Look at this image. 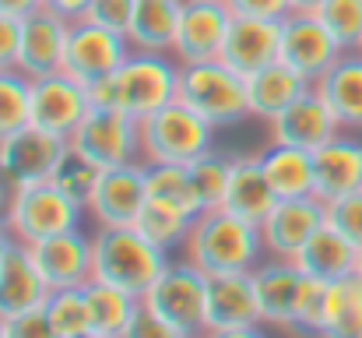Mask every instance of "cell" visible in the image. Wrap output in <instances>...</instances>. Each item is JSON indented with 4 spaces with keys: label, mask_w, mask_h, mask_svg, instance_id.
I'll list each match as a JSON object with an SVG mask.
<instances>
[{
    "label": "cell",
    "mask_w": 362,
    "mask_h": 338,
    "mask_svg": "<svg viewBox=\"0 0 362 338\" xmlns=\"http://www.w3.org/2000/svg\"><path fill=\"white\" fill-rule=\"evenodd\" d=\"M324 205H327V225L338 229L349 243L362 247V191L334 198V201H324Z\"/></svg>",
    "instance_id": "cell-39"
},
{
    "label": "cell",
    "mask_w": 362,
    "mask_h": 338,
    "mask_svg": "<svg viewBox=\"0 0 362 338\" xmlns=\"http://www.w3.org/2000/svg\"><path fill=\"white\" fill-rule=\"evenodd\" d=\"M85 219L88 215H85L81 201L64 194L53 180H42V184H28V187L14 191V208H11V219H7V232H11L14 243L32 247L46 236L85 225Z\"/></svg>",
    "instance_id": "cell-6"
},
{
    "label": "cell",
    "mask_w": 362,
    "mask_h": 338,
    "mask_svg": "<svg viewBox=\"0 0 362 338\" xmlns=\"http://www.w3.org/2000/svg\"><path fill=\"white\" fill-rule=\"evenodd\" d=\"M14 184H11V176L0 169V225L7 229V219H11V208H14Z\"/></svg>",
    "instance_id": "cell-46"
},
{
    "label": "cell",
    "mask_w": 362,
    "mask_h": 338,
    "mask_svg": "<svg viewBox=\"0 0 362 338\" xmlns=\"http://www.w3.org/2000/svg\"><path fill=\"white\" fill-rule=\"evenodd\" d=\"M0 338H7V321H0Z\"/></svg>",
    "instance_id": "cell-53"
},
{
    "label": "cell",
    "mask_w": 362,
    "mask_h": 338,
    "mask_svg": "<svg viewBox=\"0 0 362 338\" xmlns=\"http://www.w3.org/2000/svg\"><path fill=\"white\" fill-rule=\"evenodd\" d=\"M7 338H60V335L53 332V325L42 314V307H35V310H25V314L7 321Z\"/></svg>",
    "instance_id": "cell-42"
},
{
    "label": "cell",
    "mask_w": 362,
    "mask_h": 338,
    "mask_svg": "<svg viewBox=\"0 0 362 338\" xmlns=\"http://www.w3.org/2000/svg\"><path fill=\"white\" fill-rule=\"evenodd\" d=\"M264 127H267V145H288V148H303V152H317L320 145H327L331 137H338L345 130L317 89L299 96L288 110H281Z\"/></svg>",
    "instance_id": "cell-18"
},
{
    "label": "cell",
    "mask_w": 362,
    "mask_h": 338,
    "mask_svg": "<svg viewBox=\"0 0 362 338\" xmlns=\"http://www.w3.org/2000/svg\"><path fill=\"white\" fill-rule=\"evenodd\" d=\"M229 25H233V7L226 0H183L173 57L180 64L218 60Z\"/></svg>",
    "instance_id": "cell-13"
},
{
    "label": "cell",
    "mask_w": 362,
    "mask_h": 338,
    "mask_svg": "<svg viewBox=\"0 0 362 338\" xmlns=\"http://www.w3.org/2000/svg\"><path fill=\"white\" fill-rule=\"evenodd\" d=\"M28 254L49 289H81L92 282V232L85 225L46 236L32 243Z\"/></svg>",
    "instance_id": "cell-16"
},
{
    "label": "cell",
    "mask_w": 362,
    "mask_h": 338,
    "mask_svg": "<svg viewBox=\"0 0 362 338\" xmlns=\"http://www.w3.org/2000/svg\"><path fill=\"white\" fill-rule=\"evenodd\" d=\"M134 4L137 0H92V7H88V21H95V25H106V28H113V32H123L127 35V25H130V14H134Z\"/></svg>",
    "instance_id": "cell-41"
},
{
    "label": "cell",
    "mask_w": 362,
    "mask_h": 338,
    "mask_svg": "<svg viewBox=\"0 0 362 338\" xmlns=\"http://www.w3.org/2000/svg\"><path fill=\"white\" fill-rule=\"evenodd\" d=\"M324 222H327V205L317 194H310V198H278L274 208L260 222L264 257L296 261V254L317 236V229Z\"/></svg>",
    "instance_id": "cell-11"
},
{
    "label": "cell",
    "mask_w": 362,
    "mask_h": 338,
    "mask_svg": "<svg viewBox=\"0 0 362 338\" xmlns=\"http://www.w3.org/2000/svg\"><path fill=\"white\" fill-rule=\"evenodd\" d=\"M296 264L303 268V275H310L317 282H338V278L356 275L359 247L349 243L338 229H331V225L324 222L317 229V236L296 254Z\"/></svg>",
    "instance_id": "cell-27"
},
{
    "label": "cell",
    "mask_w": 362,
    "mask_h": 338,
    "mask_svg": "<svg viewBox=\"0 0 362 338\" xmlns=\"http://www.w3.org/2000/svg\"><path fill=\"white\" fill-rule=\"evenodd\" d=\"M11 243H14V240H11V232H7V229L0 225V261H4V254L11 250Z\"/></svg>",
    "instance_id": "cell-50"
},
{
    "label": "cell",
    "mask_w": 362,
    "mask_h": 338,
    "mask_svg": "<svg viewBox=\"0 0 362 338\" xmlns=\"http://www.w3.org/2000/svg\"><path fill=\"white\" fill-rule=\"evenodd\" d=\"M250 275H253V293H257V307H260L264 328L288 332L296 314H299L306 282H310L303 275V268L296 261H288V257H264Z\"/></svg>",
    "instance_id": "cell-15"
},
{
    "label": "cell",
    "mask_w": 362,
    "mask_h": 338,
    "mask_svg": "<svg viewBox=\"0 0 362 338\" xmlns=\"http://www.w3.org/2000/svg\"><path fill=\"white\" fill-rule=\"evenodd\" d=\"M359 53H362V43H359Z\"/></svg>",
    "instance_id": "cell-55"
},
{
    "label": "cell",
    "mask_w": 362,
    "mask_h": 338,
    "mask_svg": "<svg viewBox=\"0 0 362 338\" xmlns=\"http://www.w3.org/2000/svg\"><path fill=\"white\" fill-rule=\"evenodd\" d=\"M88 110H92L88 89L78 78H71L67 71H57V74L32 81V120L28 123L67 141L78 130V123L88 116Z\"/></svg>",
    "instance_id": "cell-17"
},
{
    "label": "cell",
    "mask_w": 362,
    "mask_h": 338,
    "mask_svg": "<svg viewBox=\"0 0 362 338\" xmlns=\"http://www.w3.org/2000/svg\"><path fill=\"white\" fill-rule=\"evenodd\" d=\"M320 338H362V278L359 275L327 282Z\"/></svg>",
    "instance_id": "cell-30"
},
{
    "label": "cell",
    "mask_w": 362,
    "mask_h": 338,
    "mask_svg": "<svg viewBox=\"0 0 362 338\" xmlns=\"http://www.w3.org/2000/svg\"><path fill=\"white\" fill-rule=\"evenodd\" d=\"M208 338H267V335H264V325H253V328H226V332H208Z\"/></svg>",
    "instance_id": "cell-48"
},
{
    "label": "cell",
    "mask_w": 362,
    "mask_h": 338,
    "mask_svg": "<svg viewBox=\"0 0 362 338\" xmlns=\"http://www.w3.org/2000/svg\"><path fill=\"white\" fill-rule=\"evenodd\" d=\"M46 293H49V286L42 282L28 247L11 243V250L0 261V321H11L25 310L42 307Z\"/></svg>",
    "instance_id": "cell-23"
},
{
    "label": "cell",
    "mask_w": 362,
    "mask_h": 338,
    "mask_svg": "<svg viewBox=\"0 0 362 338\" xmlns=\"http://www.w3.org/2000/svg\"><path fill=\"white\" fill-rule=\"evenodd\" d=\"M190 176H194V187L201 194V205L204 212L208 208H222V198H226V187H229V169H233V155H222V152H204L197 162L187 166Z\"/></svg>",
    "instance_id": "cell-37"
},
{
    "label": "cell",
    "mask_w": 362,
    "mask_h": 338,
    "mask_svg": "<svg viewBox=\"0 0 362 338\" xmlns=\"http://www.w3.org/2000/svg\"><path fill=\"white\" fill-rule=\"evenodd\" d=\"M317 18L331 32V39L341 46V53L359 50L362 43V0H324L317 7Z\"/></svg>",
    "instance_id": "cell-36"
},
{
    "label": "cell",
    "mask_w": 362,
    "mask_h": 338,
    "mask_svg": "<svg viewBox=\"0 0 362 338\" xmlns=\"http://www.w3.org/2000/svg\"><path fill=\"white\" fill-rule=\"evenodd\" d=\"M180 257H187L204 275L253 271L264 261L260 225L246 222L226 208H208L194 219Z\"/></svg>",
    "instance_id": "cell-2"
},
{
    "label": "cell",
    "mask_w": 362,
    "mask_h": 338,
    "mask_svg": "<svg viewBox=\"0 0 362 338\" xmlns=\"http://www.w3.org/2000/svg\"><path fill=\"white\" fill-rule=\"evenodd\" d=\"M356 275L362 278V247H359V264H356Z\"/></svg>",
    "instance_id": "cell-52"
},
{
    "label": "cell",
    "mask_w": 362,
    "mask_h": 338,
    "mask_svg": "<svg viewBox=\"0 0 362 338\" xmlns=\"http://www.w3.org/2000/svg\"><path fill=\"white\" fill-rule=\"evenodd\" d=\"M67 28L71 21L53 14L49 7H35L32 14L21 18V39H18V71L35 81L46 74L64 71V53H67Z\"/></svg>",
    "instance_id": "cell-19"
},
{
    "label": "cell",
    "mask_w": 362,
    "mask_h": 338,
    "mask_svg": "<svg viewBox=\"0 0 362 338\" xmlns=\"http://www.w3.org/2000/svg\"><path fill=\"white\" fill-rule=\"evenodd\" d=\"M187 338H208V332H201V335H187Z\"/></svg>",
    "instance_id": "cell-54"
},
{
    "label": "cell",
    "mask_w": 362,
    "mask_h": 338,
    "mask_svg": "<svg viewBox=\"0 0 362 338\" xmlns=\"http://www.w3.org/2000/svg\"><path fill=\"white\" fill-rule=\"evenodd\" d=\"M320 4H324V0H292V11H310V14H317Z\"/></svg>",
    "instance_id": "cell-49"
},
{
    "label": "cell",
    "mask_w": 362,
    "mask_h": 338,
    "mask_svg": "<svg viewBox=\"0 0 362 338\" xmlns=\"http://www.w3.org/2000/svg\"><path fill=\"white\" fill-rule=\"evenodd\" d=\"M67 145L95 162L99 169L123 166V162H141V134L137 120L113 106H92L88 116L78 123V130L67 137Z\"/></svg>",
    "instance_id": "cell-8"
},
{
    "label": "cell",
    "mask_w": 362,
    "mask_h": 338,
    "mask_svg": "<svg viewBox=\"0 0 362 338\" xmlns=\"http://www.w3.org/2000/svg\"><path fill=\"white\" fill-rule=\"evenodd\" d=\"M180 7H183V0H137L134 14H130V25H127L130 50L173 53L176 25H180Z\"/></svg>",
    "instance_id": "cell-28"
},
{
    "label": "cell",
    "mask_w": 362,
    "mask_h": 338,
    "mask_svg": "<svg viewBox=\"0 0 362 338\" xmlns=\"http://www.w3.org/2000/svg\"><path fill=\"white\" fill-rule=\"evenodd\" d=\"M99 166L95 162H88L85 155H78L74 148H67V155L60 159V166H57V173H53V184L64 191V194H71L74 201H88L92 198V191H95V180H99Z\"/></svg>",
    "instance_id": "cell-38"
},
{
    "label": "cell",
    "mask_w": 362,
    "mask_h": 338,
    "mask_svg": "<svg viewBox=\"0 0 362 338\" xmlns=\"http://www.w3.org/2000/svg\"><path fill=\"white\" fill-rule=\"evenodd\" d=\"M148 201L169 205L190 219H197L204 212L201 194H197L187 166H148Z\"/></svg>",
    "instance_id": "cell-31"
},
{
    "label": "cell",
    "mask_w": 362,
    "mask_h": 338,
    "mask_svg": "<svg viewBox=\"0 0 362 338\" xmlns=\"http://www.w3.org/2000/svg\"><path fill=\"white\" fill-rule=\"evenodd\" d=\"M120 338H187L180 328H173L162 314H155L144 300L137 303V310L130 314L127 328L120 332Z\"/></svg>",
    "instance_id": "cell-40"
},
{
    "label": "cell",
    "mask_w": 362,
    "mask_h": 338,
    "mask_svg": "<svg viewBox=\"0 0 362 338\" xmlns=\"http://www.w3.org/2000/svg\"><path fill=\"white\" fill-rule=\"evenodd\" d=\"M278 43H281V21L233 14V25L226 32V46H222L218 60L246 78L278 60Z\"/></svg>",
    "instance_id": "cell-21"
},
{
    "label": "cell",
    "mask_w": 362,
    "mask_h": 338,
    "mask_svg": "<svg viewBox=\"0 0 362 338\" xmlns=\"http://www.w3.org/2000/svg\"><path fill=\"white\" fill-rule=\"evenodd\" d=\"M42 7H49L53 14H60V18H67V21H78V18L88 14L92 0H42Z\"/></svg>",
    "instance_id": "cell-45"
},
{
    "label": "cell",
    "mask_w": 362,
    "mask_h": 338,
    "mask_svg": "<svg viewBox=\"0 0 362 338\" xmlns=\"http://www.w3.org/2000/svg\"><path fill=\"white\" fill-rule=\"evenodd\" d=\"M28 120H32V81L18 67L0 71V141L28 127Z\"/></svg>",
    "instance_id": "cell-35"
},
{
    "label": "cell",
    "mask_w": 362,
    "mask_h": 338,
    "mask_svg": "<svg viewBox=\"0 0 362 338\" xmlns=\"http://www.w3.org/2000/svg\"><path fill=\"white\" fill-rule=\"evenodd\" d=\"M313 89V81H306L299 71H292L288 64L274 60L253 74H246V103H250V120H274L281 110H288L299 96H306Z\"/></svg>",
    "instance_id": "cell-25"
},
{
    "label": "cell",
    "mask_w": 362,
    "mask_h": 338,
    "mask_svg": "<svg viewBox=\"0 0 362 338\" xmlns=\"http://www.w3.org/2000/svg\"><path fill=\"white\" fill-rule=\"evenodd\" d=\"M35 7H42V0H0V14H11V18H25Z\"/></svg>",
    "instance_id": "cell-47"
},
{
    "label": "cell",
    "mask_w": 362,
    "mask_h": 338,
    "mask_svg": "<svg viewBox=\"0 0 362 338\" xmlns=\"http://www.w3.org/2000/svg\"><path fill=\"white\" fill-rule=\"evenodd\" d=\"M341 57V46L331 39L324 21L310 11H292L281 18V43H278V60L299 71L306 81H317L320 74L331 71V64Z\"/></svg>",
    "instance_id": "cell-12"
},
{
    "label": "cell",
    "mask_w": 362,
    "mask_h": 338,
    "mask_svg": "<svg viewBox=\"0 0 362 338\" xmlns=\"http://www.w3.org/2000/svg\"><path fill=\"white\" fill-rule=\"evenodd\" d=\"M173 257L158 250L137 225H99L92 229V278L117 286L144 300L151 282Z\"/></svg>",
    "instance_id": "cell-3"
},
{
    "label": "cell",
    "mask_w": 362,
    "mask_h": 338,
    "mask_svg": "<svg viewBox=\"0 0 362 338\" xmlns=\"http://www.w3.org/2000/svg\"><path fill=\"white\" fill-rule=\"evenodd\" d=\"M67 148L71 145L64 137L28 123V127H21V130H14L0 141V169L11 176L14 187L42 184V180H53Z\"/></svg>",
    "instance_id": "cell-14"
},
{
    "label": "cell",
    "mask_w": 362,
    "mask_h": 338,
    "mask_svg": "<svg viewBox=\"0 0 362 338\" xmlns=\"http://www.w3.org/2000/svg\"><path fill=\"white\" fill-rule=\"evenodd\" d=\"M134 225H137V229H141L158 250H165L169 257H176V254L183 250L187 236H190L194 219L183 215V212H176V208H169V205L144 201V208H141V215H137V222Z\"/></svg>",
    "instance_id": "cell-33"
},
{
    "label": "cell",
    "mask_w": 362,
    "mask_h": 338,
    "mask_svg": "<svg viewBox=\"0 0 362 338\" xmlns=\"http://www.w3.org/2000/svg\"><path fill=\"white\" fill-rule=\"evenodd\" d=\"M144 303L183 335L208 332V275L187 257H173L144 293Z\"/></svg>",
    "instance_id": "cell-7"
},
{
    "label": "cell",
    "mask_w": 362,
    "mask_h": 338,
    "mask_svg": "<svg viewBox=\"0 0 362 338\" xmlns=\"http://www.w3.org/2000/svg\"><path fill=\"white\" fill-rule=\"evenodd\" d=\"M78 338H117V335H103V332H92V328H88L85 335H78Z\"/></svg>",
    "instance_id": "cell-51"
},
{
    "label": "cell",
    "mask_w": 362,
    "mask_h": 338,
    "mask_svg": "<svg viewBox=\"0 0 362 338\" xmlns=\"http://www.w3.org/2000/svg\"><path fill=\"white\" fill-rule=\"evenodd\" d=\"M18 39H21V18L0 14V71H11L18 64Z\"/></svg>",
    "instance_id": "cell-44"
},
{
    "label": "cell",
    "mask_w": 362,
    "mask_h": 338,
    "mask_svg": "<svg viewBox=\"0 0 362 338\" xmlns=\"http://www.w3.org/2000/svg\"><path fill=\"white\" fill-rule=\"evenodd\" d=\"M176 103L204 116L215 130L250 120L246 103V78L236 74L222 60H201V64H180V85Z\"/></svg>",
    "instance_id": "cell-5"
},
{
    "label": "cell",
    "mask_w": 362,
    "mask_h": 338,
    "mask_svg": "<svg viewBox=\"0 0 362 338\" xmlns=\"http://www.w3.org/2000/svg\"><path fill=\"white\" fill-rule=\"evenodd\" d=\"M260 321L253 275L229 271V275H208V332L226 328H253Z\"/></svg>",
    "instance_id": "cell-22"
},
{
    "label": "cell",
    "mask_w": 362,
    "mask_h": 338,
    "mask_svg": "<svg viewBox=\"0 0 362 338\" xmlns=\"http://www.w3.org/2000/svg\"><path fill=\"white\" fill-rule=\"evenodd\" d=\"M148 201V166L123 162L99 173L92 198L85 201V215L92 229L99 225H134Z\"/></svg>",
    "instance_id": "cell-10"
},
{
    "label": "cell",
    "mask_w": 362,
    "mask_h": 338,
    "mask_svg": "<svg viewBox=\"0 0 362 338\" xmlns=\"http://www.w3.org/2000/svg\"><path fill=\"white\" fill-rule=\"evenodd\" d=\"M320 99L331 106L345 130H362V53H341L327 74L313 81Z\"/></svg>",
    "instance_id": "cell-26"
},
{
    "label": "cell",
    "mask_w": 362,
    "mask_h": 338,
    "mask_svg": "<svg viewBox=\"0 0 362 338\" xmlns=\"http://www.w3.org/2000/svg\"><path fill=\"white\" fill-rule=\"evenodd\" d=\"M130 57V43L123 32H113L106 25H95L88 18L71 21L67 28V53H64V71L78 78L85 89L95 81H106L120 71V64Z\"/></svg>",
    "instance_id": "cell-9"
},
{
    "label": "cell",
    "mask_w": 362,
    "mask_h": 338,
    "mask_svg": "<svg viewBox=\"0 0 362 338\" xmlns=\"http://www.w3.org/2000/svg\"><path fill=\"white\" fill-rule=\"evenodd\" d=\"M137 134L144 166H190L215 148V127L183 103H169L137 120Z\"/></svg>",
    "instance_id": "cell-4"
},
{
    "label": "cell",
    "mask_w": 362,
    "mask_h": 338,
    "mask_svg": "<svg viewBox=\"0 0 362 338\" xmlns=\"http://www.w3.org/2000/svg\"><path fill=\"white\" fill-rule=\"evenodd\" d=\"M42 314L49 317L53 332L60 338H78L92 328L85 286L81 289H49L46 293V303H42Z\"/></svg>",
    "instance_id": "cell-34"
},
{
    "label": "cell",
    "mask_w": 362,
    "mask_h": 338,
    "mask_svg": "<svg viewBox=\"0 0 362 338\" xmlns=\"http://www.w3.org/2000/svg\"><path fill=\"white\" fill-rule=\"evenodd\" d=\"M274 191L264 176V166H260V152H240L233 155V169H229V187H226V198H222V208L240 215L246 222L260 225L264 215L274 208Z\"/></svg>",
    "instance_id": "cell-24"
},
{
    "label": "cell",
    "mask_w": 362,
    "mask_h": 338,
    "mask_svg": "<svg viewBox=\"0 0 362 338\" xmlns=\"http://www.w3.org/2000/svg\"><path fill=\"white\" fill-rule=\"evenodd\" d=\"M233 7V14L243 18H267V21H281L285 14H292V0H226Z\"/></svg>",
    "instance_id": "cell-43"
},
{
    "label": "cell",
    "mask_w": 362,
    "mask_h": 338,
    "mask_svg": "<svg viewBox=\"0 0 362 338\" xmlns=\"http://www.w3.org/2000/svg\"><path fill=\"white\" fill-rule=\"evenodd\" d=\"M260 166H264V176L274 198H310L313 194V152L288 148V145H264Z\"/></svg>",
    "instance_id": "cell-29"
},
{
    "label": "cell",
    "mask_w": 362,
    "mask_h": 338,
    "mask_svg": "<svg viewBox=\"0 0 362 338\" xmlns=\"http://www.w3.org/2000/svg\"><path fill=\"white\" fill-rule=\"evenodd\" d=\"M362 191V141L345 130L313 152V194L334 201Z\"/></svg>",
    "instance_id": "cell-20"
},
{
    "label": "cell",
    "mask_w": 362,
    "mask_h": 338,
    "mask_svg": "<svg viewBox=\"0 0 362 338\" xmlns=\"http://www.w3.org/2000/svg\"><path fill=\"white\" fill-rule=\"evenodd\" d=\"M176 85H180V60L173 53L130 50V57L113 78L88 85V96L92 106H113L134 120H144L155 110L176 103Z\"/></svg>",
    "instance_id": "cell-1"
},
{
    "label": "cell",
    "mask_w": 362,
    "mask_h": 338,
    "mask_svg": "<svg viewBox=\"0 0 362 338\" xmlns=\"http://www.w3.org/2000/svg\"><path fill=\"white\" fill-rule=\"evenodd\" d=\"M85 300H88V317H92V332H103V335H117L127 328L130 314L137 310V296L123 293L117 286H106L99 278H92L85 286Z\"/></svg>",
    "instance_id": "cell-32"
}]
</instances>
